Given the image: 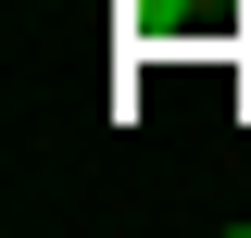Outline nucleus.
Here are the masks:
<instances>
[{
	"mask_svg": "<svg viewBox=\"0 0 251 238\" xmlns=\"http://www.w3.org/2000/svg\"><path fill=\"white\" fill-rule=\"evenodd\" d=\"M126 38H151V50H176V38H226L239 25V0H113Z\"/></svg>",
	"mask_w": 251,
	"mask_h": 238,
	"instance_id": "obj_1",
	"label": "nucleus"
}]
</instances>
